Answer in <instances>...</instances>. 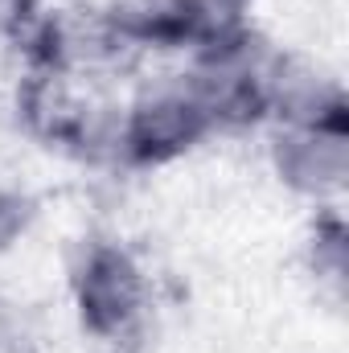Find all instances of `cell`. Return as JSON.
Instances as JSON below:
<instances>
[{
	"label": "cell",
	"instance_id": "obj_1",
	"mask_svg": "<svg viewBox=\"0 0 349 353\" xmlns=\"http://www.w3.org/2000/svg\"><path fill=\"white\" fill-rule=\"evenodd\" d=\"M210 132H218V123L197 87L189 83V74H173L144 87L132 99V107H123L119 157L136 165H161L201 144Z\"/></svg>",
	"mask_w": 349,
	"mask_h": 353
},
{
	"label": "cell",
	"instance_id": "obj_2",
	"mask_svg": "<svg viewBox=\"0 0 349 353\" xmlns=\"http://www.w3.org/2000/svg\"><path fill=\"white\" fill-rule=\"evenodd\" d=\"M74 304L83 329L99 341H119L136 329L148 304V283L136 259L115 243H87L74 263Z\"/></svg>",
	"mask_w": 349,
	"mask_h": 353
},
{
	"label": "cell",
	"instance_id": "obj_3",
	"mask_svg": "<svg viewBox=\"0 0 349 353\" xmlns=\"http://www.w3.org/2000/svg\"><path fill=\"white\" fill-rule=\"evenodd\" d=\"M271 165L292 193L312 201L341 193L349 176V119L283 123L271 144Z\"/></svg>",
	"mask_w": 349,
	"mask_h": 353
},
{
	"label": "cell",
	"instance_id": "obj_4",
	"mask_svg": "<svg viewBox=\"0 0 349 353\" xmlns=\"http://www.w3.org/2000/svg\"><path fill=\"white\" fill-rule=\"evenodd\" d=\"M312 267L317 275L333 279L337 288L346 283V226L337 214H325L317 222V234H312Z\"/></svg>",
	"mask_w": 349,
	"mask_h": 353
},
{
	"label": "cell",
	"instance_id": "obj_5",
	"mask_svg": "<svg viewBox=\"0 0 349 353\" xmlns=\"http://www.w3.org/2000/svg\"><path fill=\"white\" fill-rule=\"evenodd\" d=\"M33 218H37V205H33V197L0 181V255L25 239V230L33 226Z\"/></svg>",
	"mask_w": 349,
	"mask_h": 353
}]
</instances>
